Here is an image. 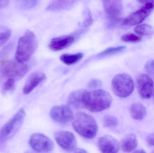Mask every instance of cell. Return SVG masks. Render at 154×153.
I'll return each instance as SVG.
<instances>
[{"label": "cell", "mask_w": 154, "mask_h": 153, "mask_svg": "<svg viewBox=\"0 0 154 153\" xmlns=\"http://www.w3.org/2000/svg\"><path fill=\"white\" fill-rule=\"evenodd\" d=\"M105 12L112 25L119 22L123 10V0H102Z\"/></svg>", "instance_id": "9c48e42d"}, {"label": "cell", "mask_w": 154, "mask_h": 153, "mask_svg": "<svg viewBox=\"0 0 154 153\" xmlns=\"http://www.w3.org/2000/svg\"><path fill=\"white\" fill-rule=\"evenodd\" d=\"M75 151V152H78V153H86L87 152L86 151H84V150H82V149H76Z\"/></svg>", "instance_id": "836d02e7"}, {"label": "cell", "mask_w": 154, "mask_h": 153, "mask_svg": "<svg viewBox=\"0 0 154 153\" xmlns=\"http://www.w3.org/2000/svg\"><path fill=\"white\" fill-rule=\"evenodd\" d=\"M134 31L140 35L150 36L154 32V29L152 26L147 24H143L136 26L134 28Z\"/></svg>", "instance_id": "7402d4cb"}, {"label": "cell", "mask_w": 154, "mask_h": 153, "mask_svg": "<svg viewBox=\"0 0 154 153\" xmlns=\"http://www.w3.org/2000/svg\"><path fill=\"white\" fill-rule=\"evenodd\" d=\"M75 37L66 35L52 39L49 45L51 50L55 52L60 51L70 46L75 41Z\"/></svg>", "instance_id": "9a60e30c"}, {"label": "cell", "mask_w": 154, "mask_h": 153, "mask_svg": "<svg viewBox=\"0 0 154 153\" xmlns=\"http://www.w3.org/2000/svg\"><path fill=\"white\" fill-rule=\"evenodd\" d=\"M134 81L127 74L117 75L112 81V88L115 95L121 98L129 96L134 90Z\"/></svg>", "instance_id": "8992f818"}, {"label": "cell", "mask_w": 154, "mask_h": 153, "mask_svg": "<svg viewBox=\"0 0 154 153\" xmlns=\"http://www.w3.org/2000/svg\"><path fill=\"white\" fill-rule=\"evenodd\" d=\"M135 153H146V152L144 151L143 149H140V150H138L137 151H135Z\"/></svg>", "instance_id": "e575fe53"}, {"label": "cell", "mask_w": 154, "mask_h": 153, "mask_svg": "<svg viewBox=\"0 0 154 153\" xmlns=\"http://www.w3.org/2000/svg\"><path fill=\"white\" fill-rule=\"evenodd\" d=\"M72 120L74 129L82 137L92 139L97 135L98 132L97 124L91 115L81 112L74 116Z\"/></svg>", "instance_id": "7a4b0ae2"}, {"label": "cell", "mask_w": 154, "mask_h": 153, "mask_svg": "<svg viewBox=\"0 0 154 153\" xmlns=\"http://www.w3.org/2000/svg\"><path fill=\"white\" fill-rule=\"evenodd\" d=\"M92 22V16L91 15L90 12L89 11L88 13L86 19H85V21H84V23H83V27H85V28L88 27L90 25H91Z\"/></svg>", "instance_id": "f546056e"}, {"label": "cell", "mask_w": 154, "mask_h": 153, "mask_svg": "<svg viewBox=\"0 0 154 153\" xmlns=\"http://www.w3.org/2000/svg\"><path fill=\"white\" fill-rule=\"evenodd\" d=\"M130 113L131 116L136 120L143 119L146 114V108L143 104L135 103L131 106Z\"/></svg>", "instance_id": "ac0fdd59"}, {"label": "cell", "mask_w": 154, "mask_h": 153, "mask_svg": "<svg viewBox=\"0 0 154 153\" xmlns=\"http://www.w3.org/2000/svg\"><path fill=\"white\" fill-rule=\"evenodd\" d=\"M30 67L26 62L20 63L16 60H3L0 62V72L4 76L15 81L21 79L29 72Z\"/></svg>", "instance_id": "5b68a950"}, {"label": "cell", "mask_w": 154, "mask_h": 153, "mask_svg": "<svg viewBox=\"0 0 154 153\" xmlns=\"http://www.w3.org/2000/svg\"><path fill=\"white\" fill-rule=\"evenodd\" d=\"M147 142L149 145L154 146V133L150 134L147 137Z\"/></svg>", "instance_id": "4dcf8cb0"}, {"label": "cell", "mask_w": 154, "mask_h": 153, "mask_svg": "<svg viewBox=\"0 0 154 153\" xmlns=\"http://www.w3.org/2000/svg\"><path fill=\"white\" fill-rule=\"evenodd\" d=\"M138 141L135 135L130 134L128 135L121 141L120 146L123 152H130L137 147Z\"/></svg>", "instance_id": "e0dca14e"}, {"label": "cell", "mask_w": 154, "mask_h": 153, "mask_svg": "<svg viewBox=\"0 0 154 153\" xmlns=\"http://www.w3.org/2000/svg\"><path fill=\"white\" fill-rule=\"evenodd\" d=\"M40 0H15L16 6L22 10H29L36 7Z\"/></svg>", "instance_id": "44dd1931"}, {"label": "cell", "mask_w": 154, "mask_h": 153, "mask_svg": "<svg viewBox=\"0 0 154 153\" xmlns=\"http://www.w3.org/2000/svg\"><path fill=\"white\" fill-rule=\"evenodd\" d=\"M137 91L143 99H148L152 96L154 84L152 78L145 74L140 75L137 80Z\"/></svg>", "instance_id": "7c38bea8"}, {"label": "cell", "mask_w": 154, "mask_h": 153, "mask_svg": "<svg viewBox=\"0 0 154 153\" xmlns=\"http://www.w3.org/2000/svg\"><path fill=\"white\" fill-rule=\"evenodd\" d=\"M154 5L151 3L145 4L144 6L138 10L130 14L127 17L119 20L120 26L124 28L134 26L143 22L151 14Z\"/></svg>", "instance_id": "52a82bcc"}, {"label": "cell", "mask_w": 154, "mask_h": 153, "mask_svg": "<svg viewBox=\"0 0 154 153\" xmlns=\"http://www.w3.org/2000/svg\"><path fill=\"white\" fill-rule=\"evenodd\" d=\"M104 126L107 128H114L117 126L118 120L117 119L111 115H106L103 119Z\"/></svg>", "instance_id": "603a6c76"}, {"label": "cell", "mask_w": 154, "mask_h": 153, "mask_svg": "<svg viewBox=\"0 0 154 153\" xmlns=\"http://www.w3.org/2000/svg\"></svg>", "instance_id": "8d00e7d4"}, {"label": "cell", "mask_w": 154, "mask_h": 153, "mask_svg": "<svg viewBox=\"0 0 154 153\" xmlns=\"http://www.w3.org/2000/svg\"><path fill=\"white\" fill-rule=\"evenodd\" d=\"M54 137L58 144L65 151L71 152L75 150L77 141L73 133L69 131H59L55 133Z\"/></svg>", "instance_id": "30bf717a"}, {"label": "cell", "mask_w": 154, "mask_h": 153, "mask_svg": "<svg viewBox=\"0 0 154 153\" xmlns=\"http://www.w3.org/2000/svg\"><path fill=\"white\" fill-rule=\"evenodd\" d=\"M83 54L81 53L76 54H64L60 56V60L67 65H71L76 63L83 57Z\"/></svg>", "instance_id": "ffe728a7"}, {"label": "cell", "mask_w": 154, "mask_h": 153, "mask_svg": "<svg viewBox=\"0 0 154 153\" xmlns=\"http://www.w3.org/2000/svg\"><path fill=\"white\" fill-rule=\"evenodd\" d=\"M97 146L99 150L104 153L118 152L120 147L118 141L109 135H104L100 137Z\"/></svg>", "instance_id": "4fadbf2b"}, {"label": "cell", "mask_w": 154, "mask_h": 153, "mask_svg": "<svg viewBox=\"0 0 154 153\" xmlns=\"http://www.w3.org/2000/svg\"><path fill=\"white\" fill-rule=\"evenodd\" d=\"M101 85V82L100 81L97 79H93L89 82L88 84L89 87L92 89L98 88Z\"/></svg>", "instance_id": "f1b7e54d"}, {"label": "cell", "mask_w": 154, "mask_h": 153, "mask_svg": "<svg viewBox=\"0 0 154 153\" xmlns=\"http://www.w3.org/2000/svg\"><path fill=\"white\" fill-rule=\"evenodd\" d=\"M146 72L154 78V60L148 61L145 66Z\"/></svg>", "instance_id": "83f0119b"}, {"label": "cell", "mask_w": 154, "mask_h": 153, "mask_svg": "<svg viewBox=\"0 0 154 153\" xmlns=\"http://www.w3.org/2000/svg\"><path fill=\"white\" fill-rule=\"evenodd\" d=\"M15 80L12 78H8L5 82L2 88V93H4L13 90L15 88Z\"/></svg>", "instance_id": "484cf974"}, {"label": "cell", "mask_w": 154, "mask_h": 153, "mask_svg": "<svg viewBox=\"0 0 154 153\" xmlns=\"http://www.w3.org/2000/svg\"><path fill=\"white\" fill-rule=\"evenodd\" d=\"M125 49L126 47L125 46H119L115 47L109 48L98 54V57H104L113 54H116V53L122 52Z\"/></svg>", "instance_id": "cb8c5ba5"}, {"label": "cell", "mask_w": 154, "mask_h": 153, "mask_svg": "<svg viewBox=\"0 0 154 153\" xmlns=\"http://www.w3.org/2000/svg\"><path fill=\"white\" fill-rule=\"evenodd\" d=\"M51 117L55 122L60 124H66L73 120V111L68 106H56L51 109L50 113Z\"/></svg>", "instance_id": "8fae6325"}, {"label": "cell", "mask_w": 154, "mask_h": 153, "mask_svg": "<svg viewBox=\"0 0 154 153\" xmlns=\"http://www.w3.org/2000/svg\"><path fill=\"white\" fill-rule=\"evenodd\" d=\"M137 1L141 3L146 4L151 3L153 4L154 6V0H137Z\"/></svg>", "instance_id": "d6a6232c"}, {"label": "cell", "mask_w": 154, "mask_h": 153, "mask_svg": "<svg viewBox=\"0 0 154 153\" xmlns=\"http://www.w3.org/2000/svg\"><path fill=\"white\" fill-rule=\"evenodd\" d=\"M121 39L122 41L126 43H137L142 40V37L134 33H128L122 36Z\"/></svg>", "instance_id": "d4e9b609"}, {"label": "cell", "mask_w": 154, "mask_h": 153, "mask_svg": "<svg viewBox=\"0 0 154 153\" xmlns=\"http://www.w3.org/2000/svg\"><path fill=\"white\" fill-rule=\"evenodd\" d=\"M29 144L34 151L38 152H48L52 151L54 147L53 142L48 137L38 133L32 135Z\"/></svg>", "instance_id": "ba28073f"}, {"label": "cell", "mask_w": 154, "mask_h": 153, "mask_svg": "<svg viewBox=\"0 0 154 153\" xmlns=\"http://www.w3.org/2000/svg\"><path fill=\"white\" fill-rule=\"evenodd\" d=\"M10 0H0V9L6 7L9 4Z\"/></svg>", "instance_id": "1f68e13d"}, {"label": "cell", "mask_w": 154, "mask_h": 153, "mask_svg": "<svg viewBox=\"0 0 154 153\" xmlns=\"http://www.w3.org/2000/svg\"><path fill=\"white\" fill-rule=\"evenodd\" d=\"M75 0H55L47 7L48 10L60 11L65 10L74 3Z\"/></svg>", "instance_id": "d6986e66"}, {"label": "cell", "mask_w": 154, "mask_h": 153, "mask_svg": "<svg viewBox=\"0 0 154 153\" xmlns=\"http://www.w3.org/2000/svg\"><path fill=\"white\" fill-rule=\"evenodd\" d=\"M38 46L34 32L28 30L19 39L15 53V60L20 63L29 61L36 51Z\"/></svg>", "instance_id": "6da1fadb"}, {"label": "cell", "mask_w": 154, "mask_h": 153, "mask_svg": "<svg viewBox=\"0 0 154 153\" xmlns=\"http://www.w3.org/2000/svg\"><path fill=\"white\" fill-rule=\"evenodd\" d=\"M111 95L106 91L97 90L87 92L85 107L92 112H99L108 108L112 103Z\"/></svg>", "instance_id": "3957f363"}, {"label": "cell", "mask_w": 154, "mask_h": 153, "mask_svg": "<svg viewBox=\"0 0 154 153\" xmlns=\"http://www.w3.org/2000/svg\"><path fill=\"white\" fill-rule=\"evenodd\" d=\"M25 117V112L21 108L15 115L0 129V144H4L12 138L21 127Z\"/></svg>", "instance_id": "277c9868"}, {"label": "cell", "mask_w": 154, "mask_h": 153, "mask_svg": "<svg viewBox=\"0 0 154 153\" xmlns=\"http://www.w3.org/2000/svg\"><path fill=\"white\" fill-rule=\"evenodd\" d=\"M11 36V31L9 29L5 30L0 32V47L7 42Z\"/></svg>", "instance_id": "4316f807"}, {"label": "cell", "mask_w": 154, "mask_h": 153, "mask_svg": "<svg viewBox=\"0 0 154 153\" xmlns=\"http://www.w3.org/2000/svg\"><path fill=\"white\" fill-rule=\"evenodd\" d=\"M46 79V75L41 72H34L32 73L27 79L23 89L24 95L29 94Z\"/></svg>", "instance_id": "5bb4252c"}, {"label": "cell", "mask_w": 154, "mask_h": 153, "mask_svg": "<svg viewBox=\"0 0 154 153\" xmlns=\"http://www.w3.org/2000/svg\"></svg>", "instance_id": "d590c367"}, {"label": "cell", "mask_w": 154, "mask_h": 153, "mask_svg": "<svg viewBox=\"0 0 154 153\" xmlns=\"http://www.w3.org/2000/svg\"><path fill=\"white\" fill-rule=\"evenodd\" d=\"M88 91L79 90L73 92L69 96L68 103L75 109H81L85 107V99Z\"/></svg>", "instance_id": "2e32d148"}]
</instances>
